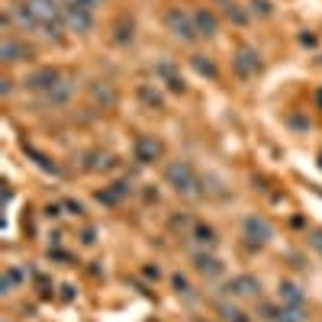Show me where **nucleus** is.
Listing matches in <instances>:
<instances>
[{
	"label": "nucleus",
	"instance_id": "9",
	"mask_svg": "<svg viewBox=\"0 0 322 322\" xmlns=\"http://www.w3.org/2000/svg\"><path fill=\"white\" fill-rule=\"evenodd\" d=\"M71 90H74V84H71V81H58V84L45 94V100L52 103V107H62V103L71 100Z\"/></svg>",
	"mask_w": 322,
	"mask_h": 322
},
{
	"label": "nucleus",
	"instance_id": "12",
	"mask_svg": "<svg viewBox=\"0 0 322 322\" xmlns=\"http://www.w3.org/2000/svg\"><path fill=\"white\" fill-rule=\"evenodd\" d=\"M236 65H239V71H242V74H251V71H258V68H261L258 55H255V52H251V49H242V52H239Z\"/></svg>",
	"mask_w": 322,
	"mask_h": 322
},
{
	"label": "nucleus",
	"instance_id": "13",
	"mask_svg": "<svg viewBox=\"0 0 322 322\" xmlns=\"http://www.w3.org/2000/svg\"><path fill=\"white\" fill-rule=\"evenodd\" d=\"M194 261H197V271H200V274H206V277H216V274L222 271V264H219V261H216L213 255H197Z\"/></svg>",
	"mask_w": 322,
	"mask_h": 322
},
{
	"label": "nucleus",
	"instance_id": "6",
	"mask_svg": "<svg viewBox=\"0 0 322 322\" xmlns=\"http://www.w3.org/2000/svg\"><path fill=\"white\" fill-rule=\"evenodd\" d=\"M65 26L74 32H87L94 26V13L87 10H74V7H65Z\"/></svg>",
	"mask_w": 322,
	"mask_h": 322
},
{
	"label": "nucleus",
	"instance_id": "22",
	"mask_svg": "<svg viewBox=\"0 0 322 322\" xmlns=\"http://www.w3.org/2000/svg\"><path fill=\"white\" fill-rule=\"evenodd\" d=\"M174 287H177V293H184L187 290V281H184V277H174Z\"/></svg>",
	"mask_w": 322,
	"mask_h": 322
},
{
	"label": "nucleus",
	"instance_id": "19",
	"mask_svg": "<svg viewBox=\"0 0 322 322\" xmlns=\"http://www.w3.org/2000/svg\"><path fill=\"white\" fill-rule=\"evenodd\" d=\"M94 97H97V100H103V103H113V100H116V97H113V90H110V87H97V90H94Z\"/></svg>",
	"mask_w": 322,
	"mask_h": 322
},
{
	"label": "nucleus",
	"instance_id": "10",
	"mask_svg": "<svg viewBox=\"0 0 322 322\" xmlns=\"http://www.w3.org/2000/svg\"><path fill=\"white\" fill-rule=\"evenodd\" d=\"M281 303L287 309H303V293L297 284H281Z\"/></svg>",
	"mask_w": 322,
	"mask_h": 322
},
{
	"label": "nucleus",
	"instance_id": "2",
	"mask_svg": "<svg viewBox=\"0 0 322 322\" xmlns=\"http://www.w3.org/2000/svg\"><path fill=\"white\" fill-rule=\"evenodd\" d=\"M164 23H168V29L174 32L177 39H184V42H194L200 32H197V26L190 23V16L187 13H180V10H171L168 16H164Z\"/></svg>",
	"mask_w": 322,
	"mask_h": 322
},
{
	"label": "nucleus",
	"instance_id": "3",
	"mask_svg": "<svg viewBox=\"0 0 322 322\" xmlns=\"http://www.w3.org/2000/svg\"><path fill=\"white\" fill-rule=\"evenodd\" d=\"M132 152H135L139 164H152V161H158V155H161V142H155L152 135H139L135 145H132Z\"/></svg>",
	"mask_w": 322,
	"mask_h": 322
},
{
	"label": "nucleus",
	"instance_id": "18",
	"mask_svg": "<svg viewBox=\"0 0 322 322\" xmlns=\"http://www.w3.org/2000/svg\"><path fill=\"white\" fill-rule=\"evenodd\" d=\"M225 16H229V20H232V23H245V20H248V16H245V13H242V10H239V7H236V4H232V0H229V4H225Z\"/></svg>",
	"mask_w": 322,
	"mask_h": 322
},
{
	"label": "nucleus",
	"instance_id": "11",
	"mask_svg": "<svg viewBox=\"0 0 322 322\" xmlns=\"http://www.w3.org/2000/svg\"><path fill=\"white\" fill-rule=\"evenodd\" d=\"M194 23H197V32H200V36H206V39L216 36V16H213V13H203V10H200V13L194 16Z\"/></svg>",
	"mask_w": 322,
	"mask_h": 322
},
{
	"label": "nucleus",
	"instance_id": "21",
	"mask_svg": "<svg viewBox=\"0 0 322 322\" xmlns=\"http://www.w3.org/2000/svg\"><path fill=\"white\" fill-rule=\"evenodd\" d=\"M65 210L71 213V216H84V206H81V203H74V200H68V203H65Z\"/></svg>",
	"mask_w": 322,
	"mask_h": 322
},
{
	"label": "nucleus",
	"instance_id": "1",
	"mask_svg": "<svg viewBox=\"0 0 322 322\" xmlns=\"http://www.w3.org/2000/svg\"><path fill=\"white\" fill-rule=\"evenodd\" d=\"M164 180L177 190V194H194L197 190V171L190 161H171L164 171Z\"/></svg>",
	"mask_w": 322,
	"mask_h": 322
},
{
	"label": "nucleus",
	"instance_id": "8",
	"mask_svg": "<svg viewBox=\"0 0 322 322\" xmlns=\"http://www.w3.org/2000/svg\"><path fill=\"white\" fill-rule=\"evenodd\" d=\"M23 58H29V49L20 45L13 36H7L4 39V62L7 65H16V62H23Z\"/></svg>",
	"mask_w": 322,
	"mask_h": 322
},
{
	"label": "nucleus",
	"instance_id": "4",
	"mask_svg": "<svg viewBox=\"0 0 322 322\" xmlns=\"http://www.w3.org/2000/svg\"><path fill=\"white\" fill-rule=\"evenodd\" d=\"M271 225H267L264 219H258V216H248L245 219V239H251V242H258V245H267L271 242Z\"/></svg>",
	"mask_w": 322,
	"mask_h": 322
},
{
	"label": "nucleus",
	"instance_id": "14",
	"mask_svg": "<svg viewBox=\"0 0 322 322\" xmlns=\"http://www.w3.org/2000/svg\"><path fill=\"white\" fill-rule=\"evenodd\" d=\"M219 316H222L225 322H248V319H245V312L236 309V306H229V303H222V306H219Z\"/></svg>",
	"mask_w": 322,
	"mask_h": 322
},
{
	"label": "nucleus",
	"instance_id": "7",
	"mask_svg": "<svg viewBox=\"0 0 322 322\" xmlns=\"http://www.w3.org/2000/svg\"><path fill=\"white\" fill-rule=\"evenodd\" d=\"M229 293H236V297H258L261 284L251 274H242V277H236V281H229Z\"/></svg>",
	"mask_w": 322,
	"mask_h": 322
},
{
	"label": "nucleus",
	"instance_id": "15",
	"mask_svg": "<svg viewBox=\"0 0 322 322\" xmlns=\"http://www.w3.org/2000/svg\"><path fill=\"white\" fill-rule=\"evenodd\" d=\"M194 236H197L200 245H213V242H216V232L210 229V225H197V229H194Z\"/></svg>",
	"mask_w": 322,
	"mask_h": 322
},
{
	"label": "nucleus",
	"instance_id": "20",
	"mask_svg": "<svg viewBox=\"0 0 322 322\" xmlns=\"http://www.w3.org/2000/svg\"><path fill=\"white\" fill-rule=\"evenodd\" d=\"M251 10L261 13V16H267V13H271V4H267V0H251Z\"/></svg>",
	"mask_w": 322,
	"mask_h": 322
},
{
	"label": "nucleus",
	"instance_id": "23",
	"mask_svg": "<svg viewBox=\"0 0 322 322\" xmlns=\"http://www.w3.org/2000/svg\"><path fill=\"white\" fill-rule=\"evenodd\" d=\"M312 245H316V248L322 251V232H316V236H312Z\"/></svg>",
	"mask_w": 322,
	"mask_h": 322
},
{
	"label": "nucleus",
	"instance_id": "17",
	"mask_svg": "<svg viewBox=\"0 0 322 322\" xmlns=\"http://www.w3.org/2000/svg\"><path fill=\"white\" fill-rule=\"evenodd\" d=\"M194 68L200 74H210V77H216V65L213 62H203V55H194Z\"/></svg>",
	"mask_w": 322,
	"mask_h": 322
},
{
	"label": "nucleus",
	"instance_id": "16",
	"mask_svg": "<svg viewBox=\"0 0 322 322\" xmlns=\"http://www.w3.org/2000/svg\"><path fill=\"white\" fill-rule=\"evenodd\" d=\"M65 7H74V10H87V13H94L100 7V0H65Z\"/></svg>",
	"mask_w": 322,
	"mask_h": 322
},
{
	"label": "nucleus",
	"instance_id": "5",
	"mask_svg": "<svg viewBox=\"0 0 322 322\" xmlns=\"http://www.w3.org/2000/svg\"><path fill=\"white\" fill-rule=\"evenodd\" d=\"M58 81H62V77H58V71H52V68H42V71H36V74L26 77V87H29V90H45V94H49Z\"/></svg>",
	"mask_w": 322,
	"mask_h": 322
}]
</instances>
